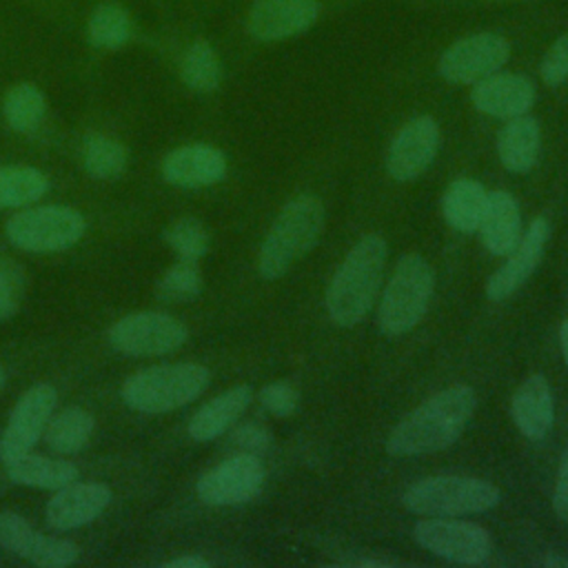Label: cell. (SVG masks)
<instances>
[{"mask_svg":"<svg viewBox=\"0 0 568 568\" xmlns=\"http://www.w3.org/2000/svg\"><path fill=\"white\" fill-rule=\"evenodd\" d=\"M541 149V129L532 115L510 118L497 133V155L506 171L528 173Z\"/></svg>","mask_w":568,"mask_h":568,"instance_id":"obj_23","label":"cell"},{"mask_svg":"<svg viewBox=\"0 0 568 568\" xmlns=\"http://www.w3.org/2000/svg\"><path fill=\"white\" fill-rule=\"evenodd\" d=\"M126 146L104 133H89L82 142V166L93 180H115L126 171Z\"/></svg>","mask_w":568,"mask_h":568,"instance_id":"obj_30","label":"cell"},{"mask_svg":"<svg viewBox=\"0 0 568 568\" xmlns=\"http://www.w3.org/2000/svg\"><path fill=\"white\" fill-rule=\"evenodd\" d=\"M55 404L58 395L51 384H36L22 393L0 435V462L4 466L31 453L44 435Z\"/></svg>","mask_w":568,"mask_h":568,"instance_id":"obj_11","label":"cell"},{"mask_svg":"<svg viewBox=\"0 0 568 568\" xmlns=\"http://www.w3.org/2000/svg\"><path fill=\"white\" fill-rule=\"evenodd\" d=\"M413 537L428 552L466 566H479L488 561L493 552L490 535L481 526L462 519H422L415 524Z\"/></svg>","mask_w":568,"mask_h":568,"instance_id":"obj_10","label":"cell"},{"mask_svg":"<svg viewBox=\"0 0 568 568\" xmlns=\"http://www.w3.org/2000/svg\"><path fill=\"white\" fill-rule=\"evenodd\" d=\"M488 193L481 182L473 178L453 180L442 197V213L450 229L459 233H475L481 224Z\"/></svg>","mask_w":568,"mask_h":568,"instance_id":"obj_24","label":"cell"},{"mask_svg":"<svg viewBox=\"0 0 568 568\" xmlns=\"http://www.w3.org/2000/svg\"><path fill=\"white\" fill-rule=\"evenodd\" d=\"M182 82L195 93H213L222 82V62L213 44L204 38L193 40L180 62Z\"/></svg>","mask_w":568,"mask_h":568,"instance_id":"obj_28","label":"cell"},{"mask_svg":"<svg viewBox=\"0 0 568 568\" xmlns=\"http://www.w3.org/2000/svg\"><path fill=\"white\" fill-rule=\"evenodd\" d=\"M513 422L528 439H544L555 422V402L548 379L541 373L526 377L510 402Z\"/></svg>","mask_w":568,"mask_h":568,"instance_id":"obj_20","label":"cell"},{"mask_svg":"<svg viewBox=\"0 0 568 568\" xmlns=\"http://www.w3.org/2000/svg\"><path fill=\"white\" fill-rule=\"evenodd\" d=\"M27 277L11 257L0 255V322L11 320L22 304Z\"/></svg>","mask_w":568,"mask_h":568,"instance_id":"obj_34","label":"cell"},{"mask_svg":"<svg viewBox=\"0 0 568 568\" xmlns=\"http://www.w3.org/2000/svg\"><path fill=\"white\" fill-rule=\"evenodd\" d=\"M106 339L124 355L151 357L178 351L189 339V328L173 315L140 311L113 322Z\"/></svg>","mask_w":568,"mask_h":568,"instance_id":"obj_8","label":"cell"},{"mask_svg":"<svg viewBox=\"0 0 568 568\" xmlns=\"http://www.w3.org/2000/svg\"><path fill=\"white\" fill-rule=\"evenodd\" d=\"M386 264V240L368 233L355 242L326 288V313L337 326H355L371 311Z\"/></svg>","mask_w":568,"mask_h":568,"instance_id":"obj_2","label":"cell"},{"mask_svg":"<svg viewBox=\"0 0 568 568\" xmlns=\"http://www.w3.org/2000/svg\"><path fill=\"white\" fill-rule=\"evenodd\" d=\"M320 0H255L246 31L260 42H280L308 31L320 18Z\"/></svg>","mask_w":568,"mask_h":568,"instance_id":"obj_15","label":"cell"},{"mask_svg":"<svg viewBox=\"0 0 568 568\" xmlns=\"http://www.w3.org/2000/svg\"><path fill=\"white\" fill-rule=\"evenodd\" d=\"M501 493L495 484L479 477H462V475H442L426 477L415 481L402 495V504L415 513L426 517H450V515H470L484 513L497 506Z\"/></svg>","mask_w":568,"mask_h":568,"instance_id":"obj_6","label":"cell"},{"mask_svg":"<svg viewBox=\"0 0 568 568\" xmlns=\"http://www.w3.org/2000/svg\"><path fill=\"white\" fill-rule=\"evenodd\" d=\"M87 231V220L71 206H36L9 217V242L29 253H58L71 248Z\"/></svg>","mask_w":568,"mask_h":568,"instance_id":"obj_7","label":"cell"},{"mask_svg":"<svg viewBox=\"0 0 568 568\" xmlns=\"http://www.w3.org/2000/svg\"><path fill=\"white\" fill-rule=\"evenodd\" d=\"M546 566H568V559H561V557H548L544 559Z\"/></svg>","mask_w":568,"mask_h":568,"instance_id":"obj_41","label":"cell"},{"mask_svg":"<svg viewBox=\"0 0 568 568\" xmlns=\"http://www.w3.org/2000/svg\"><path fill=\"white\" fill-rule=\"evenodd\" d=\"M510 58V42L495 31H477L455 40L437 60V73L450 84H475L497 73Z\"/></svg>","mask_w":568,"mask_h":568,"instance_id":"obj_9","label":"cell"},{"mask_svg":"<svg viewBox=\"0 0 568 568\" xmlns=\"http://www.w3.org/2000/svg\"><path fill=\"white\" fill-rule=\"evenodd\" d=\"M559 344H561V355H564L566 366H568V320H564V324L559 328Z\"/></svg>","mask_w":568,"mask_h":568,"instance_id":"obj_40","label":"cell"},{"mask_svg":"<svg viewBox=\"0 0 568 568\" xmlns=\"http://www.w3.org/2000/svg\"><path fill=\"white\" fill-rule=\"evenodd\" d=\"M552 508L561 521H568V448L561 453V459H559L557 481L552 493Z\"/></svg>","mask_w":568,"mask_h":568,"instance_id":"obj_38","label":"cell"},{"mask_svg":"<svg viewBox=\"0 0 568 568\" xmlns=\"http://www.w3.org/2000/svg\"><path fill=\"white\" fill-rule=\"evenodd\" d=\"M93 415L80 406H69L55 415H51L47 428H44V439L51 450L60 455H73L82 450L93 433Z\"/></svg>","mask_w":568,"mask_h":568,"instance_id":"obj_26","label":"cell"},{"mask_svg":"<svg viewBox=\"0 0 568 568\" xmlns=\"http://www.w3.org/2000/svg\"><path fill=\"white\" fill-rule=\"evenodd\" d=\"M433 288V266L419 253L402 255L382 293L377 311L379 331L388 337L413 331L428 311Z\"/></svg>","mask_w":568,"mask_h":568,"instance_id":"obj_5","label":"cell"},{"mask_svg":"<svg viewBox=\"0 0 568 568\" xmlns=\"http://www.w3.org/2000/svg\"><path fill=\"white\" fill-rule=\"evenodd\" d=\"M266 473L257 455H233L197 479V497L209 506H237L260 495Z\"/></svg>","mask_w":568,"mask_h":568,"instance_id":"obj_12","label":"cell"},{"mask_svg":"<svg viewBox=\"0 0 568 568\" xmlns=\"http://www.w3.org/2000/svg\"><path fill=\"white\" fill-rule=\"evenodd\" d=\"M209 382V368L195 362L149 366L126 377L122 384V399L138 413H171L197 399Z\"/></svg>","mask_w":568,"mask_h":568,"instance_id":"obj_4","label":"cell"},{"mask_svg":"<svg viewBox=\"0 0 568 568\" xmlns=\"http://www.w3.org/2000/svg\"><path fill=\"white\" fill-rule=\"evenodd\" d=\"M4 468H7V475L11 481L31 486V488L58 490L78 479L75 464L64 462V459L44 457V455H33V453L18 457L16 462L7 464Z\"/></svg>","mask_w":568,"mask_h":568,"instance_id":"obj_25","label":"cell"},{"mask_svg":"<svg viewBox=\"0 0 568 568\" xmlns=\"http://www.w3.org/2000/svg\"><path fill=\"white\" fill-rule=\"evenodd\" d=\"M202 284L204 282H202V273L197 268V262L178 260L158 280L155 295L164 304H186V302L195 300L202 293Z\"/></svg>","mask_w":568,"mask_h":568,"instance_id":"obj_32","label":"cell"},{"mask_svg":"<svg viewBox=\"0 0 568 568\" xmlns=\"http://www.w3.org/2000/svg\"><path fill=\"white\" fill-rule=\"evenodd\" d=\"M206 566H209V561L200 555H180V557L162 564V568H206Z\"/></svg>","mask_w":568,"mask_h":568,"instance_id":"obj_39","label":"cell"},{"mask_svg":"<svg viewBox=\"0 0 568 568\" xmlns=\"http://www.w3.org/2000/svg\"><path fill=\"white\" fill-rule=\"evenodd\" d=\"M539 75L548 87H559L568 80V31H564L544 53Z\"/></svg>","mask_w":568,"mask_h":568,"instance_id":"obj_35","label":"cell"},{"mask_svg":"<svg viewBox=\"0 0 568 568\" xmlns=\"http://www.w3.org/2000/svg\"><path fill=\"white\" fill-rule=\"evenodd\" d=\"M231 442L242 448L244 453H253V455H260L264 450L271 448L273 444V435L266 426L262 424H255V422H244L240 426H235L231 430Z\"/></svg>","mask_w":568,"mask_h":568,"instance_id":"obj_37","label":"cell"},{"mask_svg":"<svg viewBox=\"0 0 568 568\" xmlns=\"http://www.w3.org/2000/svg\"><path fill=\"white\" fill-rule=\"evenodd\" d=\"M251 397H253V390L246 384H237V386H231V388L222 390L220 395H215L213 399L202 404L191 415L189 426H186L189 435L195 442H211V439L220 437L248 408Z\"/></svg>","mask_w":568,"mask_h":568,"instance_id":"obj_21","label":"cell"},{"mask_svg":"<svg viewBox=\"0 0 568 568\" xmlns=\"http://www.w3.org/2000/svg\"><path fill=\"white\" fill-rule=\"evenodd\" d=\"M2 386H4V371H2V366H0V390H2Z\"/></svg>","mask_w":568,"mask_h":568,"instance_id":"obj_42","label":"cell"},{"mask_svg":"<svg viewBox=\"0 0 568 568\" xmlns=\"http://www.w3.org/2000/svg\"><path fill=\"white\" fill-rule=\"evenodd\" d=\"M477 406L475 390L455 384L437 390L410 410L388 435L386 450L395 457L430 455L453 446Z\"/></svg>","mask_w":568,"mask_h":568,"instance_id":"obj_1","label":"cell"},{"mask_svg":"<svg viewBox=\"0 0 568 568\" xmlns=\"http://www.w3.org/2000/svg\"><path fill=\"white\" fill-rule=\"evenodd\" d=\"M326 213L320 197L302 193L286 202L273 220L257 253V271L264 280H277L302 260L320 240Z\"/></svg>","mask_w":568,"mask_h":568,"instance_id":"obj_3","label":"cell"},{"mask_svg":"<svg viewBox=\"0 0 568 568\" xmlns=\"http://www.w3.org/2000/svg\"><path fill=\"white\" fill-rule=\"evenodd\" d=\"M550 237V224L544 215H537L521 233L519 244L508 253V260L488 277L486 295L493 302L510 297L537 268L544 257L546 242Z\"/></svg>","mask_w":568,"mask_h":568,"instance_id":"obj_16","label":"cell"},{"mask_svg":"<svg viewBox=\"0 0 568 568\" xmlns=\"http://www.w3.org/2000/svg\"><path fill=\"white\" fill-rule=\"evenodd\" d=\"M164 242L171 246V251L186 262H197L209 253L211 235L209 229L191 215L173 220L164 231Z\"/></svg>","mask_w":568,"mask_h":568,"instance_id":"obj_33","label":"cell"},{"mask_svg":"<svg viewBox=\"0 0 568 568\" xmlns=\"http://www.w3.org/2000/svg\"><path fill=\"white\" fill-rule=\"evenodd\" d=\"M481 242L493 255H508L521 240V213L517 200L508 191H490L477 229Z\"/></svg>","mask_w":568,"mask_h":568,"instance_id":"obj_22","label":"cell"},{"mask_svg":"<svg viewBox=\"0 0 568 568\" xmlns=\"http://www.w3.org/2000/svg\"><path fill=\"white\" fill-rule=\"evenodd\" d=\"M537 89L530 78L521 73H490L470 89V102L479 113L510 120L526 115L535 104Z\"/></svg>","mask_w":568,"mask_h":568,"instance_id":"obj_18","label":"cell"},{"mask_svg":"<svg viewBox=\"0 0 568 568\" xmlns=\"http://www.w3.org/2000/svg\"><path fill=\"white\" fill-rule=\"evenodd\" d=\"M497 2H504V0H497Z\"/></svg>","mask_w":568,"mask_h":568,"instance_id":"obj_43","label":"cell"},{"mask_svg":"<svg viewBox=\"0 0 568 568\" xmlns=\"http://www.w3.org/2000/svg\"><path fill=\"white\" fill-rule=\"evenodd\" d=\"M0 546L40 568H64L80 557L73 541L44 535L11 510H0Z\"/></svg>","mask_w":568,"mask_h":568,"instance_id":"obj_13","label":"cell"},{"mask_svg":"<svg viewBox=\"0 0 568 568\" xmlns=\"http://www.w3.org/2000/svg\"><path fill=\"white\" fill-rule=\"evenodd\" d=\"M4 122L18 133L36 131L47 115V98L31 82L13 84L2 98Z\"/></svg>","mask_w":568,"mask_h":568,"instance_id":"obj_29","label":"cell"},{"mask_svg":"<svg viewBox=\"0 0 568 568\" xmlns=\"http://www.w3.org/2000/svg\"><path fill=\"white\" fill-rule=\"evenodd\" d=\"M49 191V178L22 164L0 166V209H20L33 204Z\"/></svg>","mask_w":568,"mask_h":568,"instance_id":"obj_31","label":"cell"},{"mask_svg":"<svg viewBox=\"0 0 568 568\" xmlns=\"http://www.w3.org/2000/svg\"><path fill=\"white\" fill-rule=\"evenodd\" d=\"M133 36V20L129 11L118 2L98 4L87 22V40L95 49L115 51L124 47Z\"/></svg>","mask_w":568,"mask_h":568,"instance_id":"obj_27","label":"cell"},{"mask_svg":"<svg viewBox=\"0 0 568 568\" xmlns=\"http://www.w3.org/2000/svg\"><path fill=\"white\" fill-rule=\"evenodd\" d=\"M260 404L275 417H291L297 410L300 393L291 382H271L260 390Z\"/></svg>","mask_w":568,"mask_h":568,"instance_id":"obj_36","label":"cell"},{"mask_svg":"<svg viewBox=\"0 0 568 568\" xmlns=\"http://www.w3.org/2000/svg\"><path fill=\"white\" fill-rule=\"evenodd\" d=\"M226 175V155L204 142L182 144L162 160V178L180 189H202L217 184Z\"/></svg>","mask_w":568,"mask_h":568,"instance_id":"obj_19","label":"cell"},{"mask_svg":"<svg viewBox=\"0 0 568 568\" xmlns=\"http://www.w3.org/2000/svg\"><path fill=\"white\" fill-rule=\"evenodd\" d=\"M111 501V488L102 481H71L47 501V524L53 530H73L98 519Z\"/></svg>","mask_w":568,"mask_h":568,"instance_id":"obj_17","label":"cell"},{"mask_svg":"<svg viewBox=\"0 0 568 568\" xmlns=\"http://www.w3.org/2000/svg\"><path fill=\"white\" fill-rule=\"evenodd\" d=\"M442 142L439 124L430 115L408 120L390 140L386 151V171L397 182L419 178L437 158Z\"/></svg>","mask_w":568,"mask_h":568,"instance_id":"obj_14","label":"cell"}]
</instances>
